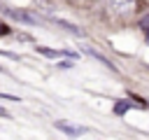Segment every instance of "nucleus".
<instances>
[{
  "label": "nucleus",
  "instance_id": "1",
  "mask_svg": "<svg viewBox=\"0 0 149 140\" xmlns=\"http://www.w3.org/2000/svg\"><path fill=\"white\" fill-rule=\"evenodd\" d=\"M7 14L14 16L16 21H21V23H40V16L33 14V12H26V9H7Z\"/></svg>",
  "mask_w": 149,
  "mask_h": 140
},
{
  "label": "nucleus",
  "instance_id": "2",
  "mask_svg": "<svg viewBox=\"0 0 149 140\" xmlns=\"http://www.w3.org/2000/svg\"><path fill=\"white\" fill-rule=\"evenodd\" d=\"M56 128H61V131L70 133L72 138H74V135H84V133H86V126H79V124H70V121H63V119H58V121H56Z\"/></svg>",
  "mask_w": 149,
  "mask_h": 140
},
{
  "label": "nucleus",
  "instance_id": "3",
  "mask_svg": "<svg viewBox=\"0 0 149 140\" xmlns=\"http://www.w3.org/2000/svg\"><path fill=\"white\" fill-rule=\"evenodd\" d=\"M133 2H135V0H112V7H114L116 12H126V9L133 7Z\"/></svg>",
  "mask_w": 149,
  "mask_h": 140
},
{
  "label": "nucleus",
  "instance_id": "4",
  "mask_svg": "<svg viewBox=\"0 0 149 140\" xmlns=\"http://www.w3.org/2000/svg\"><path fill=\"white\" fill-rule=\"evenodd\" d=\"M5 33H9V28H7V26H2V23H0V35H5Z\"/></svg>",
  "mask_w": 149,
  "mask_h": 140
},
{
  "label": "nucleus",
  "instance_id": "5",
  "mask_svg": "<svg viewBox=\"0 0 149 140\" xmlns=\"http://www.w3.org/2000/svg\"><path fill=\"white\" fill-rule=\"evenodd\" d=\"M0 117H7V110L5 107H0Z\"/></svg>",
  "mask_w": 149,
  "mask_h": 140
},
{
  "label": "nucleus",
  "instance_id": "6",
  "mask_svg": "<svg viewBox=\"0 0 149 140\" xmlns=\"http://www.w3.org/2000/svg\"><path fill=\"white\" fill-rule=\"evenodd\" d=\"M147 42H149V37H147Z\"/></svg>",
  "mask_w": 149,
  "mask_h": 140
}]
</instances>
